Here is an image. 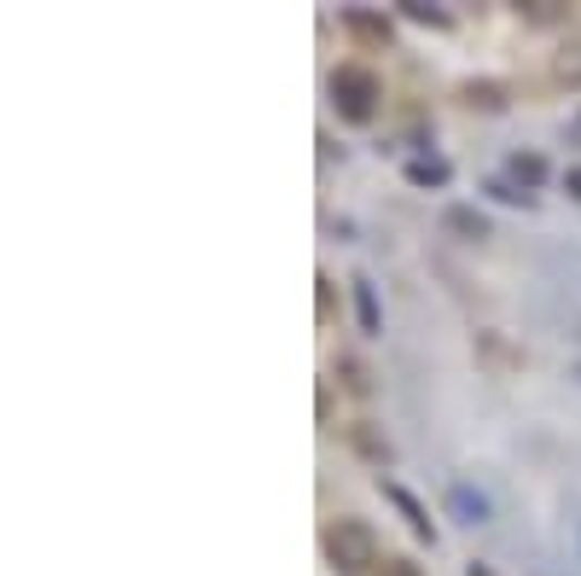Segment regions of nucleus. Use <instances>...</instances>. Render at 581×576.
<instances>
[{
  "label": "nucleus",
  "instance_id": "f257e3e1",
  "mask_svg": "<svg viewBox=\"0 0 581 576\" xmlns=\"http://www.w3.org/2000/svg\"><path fill=\"white\" fill-rule=\"evenodd\" d=\"M326 559H332V571L337 576H367V571H379L384 559H379V536H372V524L367 518H337L326 524Z\"/></svg>",
  "mask_w": 581,
  "mask_h": 576
},
{
  "label": "nucleus",
  "instance_id": "f03ea898",
  "mask_svg": "<svg viewBox=\"0 0 581 576\" xmlns=\"http://www.w3.org/2000/svg\"><path fill=\"white\" fill-rule=\"evenodd\" d=\"M379 99H384V82H379V71H372V64H337L332 71V106H337V117H344V123H372V117H379Z\"/></svg>",
  "mask_w": 581,
  "mask_h": 576
},
{
  "label": "nucleus",
  "instance_id": "7ed1b4c3",
  "mask_svg": "<svg viewBox=\"0 0 581 576\" xmlns=\"http://www.w3.org/2000/svg\"><path fill=\"white\" fill-rule=\"evenodd\" d=\"M379 489H384V501H390V506H396V513L407 518V530H413L419 541H436V524H431V513H424V506H419L413 495H407V489H401L396 478H379Z\"/></svg>",
  "mask_w": 581,
  "mask_h": 576
},
{
  "label": "nucleus",
  "instance_id": "20e7f679",
  "mask_svg": "<svg viewBox=\"0 0 581 576\" xmlns=\"http://www.w3.org/2000/svg\"><path fill=\"white\" fill-rule=\"evenodd\" d=\"M344 29H349L361 47H390V36H396L384 12H367V7H344Z\"/></svg>",
  "mask_w": 581,
  "mask_h": 576
},
{
  "label": "nucleus",
  "instance_id": "39448f33",
  "mask_svg": "<svg viewBox=\"0 0 581 576\" xmlns=\"http://www.w3.org/2000/svg\"><path fill=\"white\" fill-rule=\"evenodd\" d=\"M442 228H448L454 240H466V245H483L489 240V216L471 210V205H448V210H442Z\"/></svg>",
  "mask_w": 581,
  "mask_h": 576
},
{
  "label": "nucleus",
  "instance_id": "423d86ee",
  "mask_svg": "<svg viewBox=\"0 0 581 576\" xmlns=\"http://www.w3.org/2000/svg\"><path fill=\"white\" fill-rule=\"evenodd\" d=\"M401 175L413 181V186H448V181H454V163L436 158V151H424V158H407Z\"/></svg>",
  "mask_w": 581,
  "mask_h": 576
},
{
  "label": "nucleus",
  "instance_id": "0eeeda50",
  "mask_svg": "<svg viewBox=\"0 0 581 576\" xmlns=\"http://www.w3.org/2000/svg\"><path fill=\"white\" fill-rule=\"evenodd\" d=\"M448 513H454L459 524H489V501L477 495L471 483H454V489H448Z\"/></svg>",
  "mask_w": 581,
  "mask_h": 576
},
{
  "label": "nucleus",
  "instance_id": "6e6552de",
  "mask_svg": "<svg viewBox=\"0 0 581 576\" xmlns=\"http://www.w3.org/2000/svg\"><path fill=\"white\" fill-rule=\"evenodd\" d=\"M506 175L518 181L523 193H535V186L546 181V158H541V151H511V158H506Z\"/></svg>",
  "mask_w": 581,
  "mask_h": 576
},
{
  "label": "nucleus",
  "instance_id": "1a4fd4ad",
  "mask_svg": "<svg viewBox=\"0 0 581 576\" xmlns=\"http://www.w3.org/2000/svg\"><path fill=\"white\" fill-rule=\"evenodd\" d=\"M355 285V320H361L367 338L384 332V315H379V292H372V280H349Z\"/></svg>",
  "mask_w": 581,
  "mask_h": 576
},
{
  "label": "nucleus",
  "instance_id": "9d476101",
  "mask_svg": "<svg viewBox=\"0 0 581 576\" xmlns=\"http://www.w3.org/2000/svg\"><path fill=\"white\" fill-rule=\"evenodd\" d=\"M459 99H466L471 111H506V88H500V82H466Z\"/></svg>",
  "mask_w": 581,
  "mask_h": 576
},
{
  "label": "nucleus",
  "instance_id": "9b49d317",
  "mask_svg": "<svg viewBox=\"0 0 581 576\" xmlns=\"http://www.w3.org/2000/svg\"><path fill=\"white\" fill-rule=\"evenodd\" d=\"M349 437H355V449H361V454H367V461H379V466L390 461V443H384V437H379V431H372V426H367V419H361V426H355Z\"/></svg>",
  "mask_w": 581,
  "mask_h": 576
},
{
  "label": "nucleus",
  "instance_id": "f8f14e48",
  "mask_svg": "<svg viewBox=\"0 0 581 576\" xmlns=\"http://www.w3.org/2000/svg\"><path fill=\"white\" fill-rule=\"evenodd\" d=\"M401 12H407L413 24H431V29H448V24H454L442 7H424V0H401Z\"/></svg>",
  "mask_w": 581,
  "mask_h": 576
},
{
  "label": "nucleus",
  "instance_id": "ddd939ff",
  "mask_svg": "<svg viewBox=\"0 0 581 576\" xmlns=\"http://www.w3.org/2000/svg\"><path fill=\"white\" fill-rule=\"evenodd\" d=\"M489 193H494V198H500V205H523V210H529V205H535V193H523V186H518V181H489Z\"/></svg>",
  "mask_w": 581,
  "mask_h": 576
},
{
  "label": "nucleus",
  "instance_id": "4468645a",
  "mask_svg": "<svg viewBox=\"0 0 581 576\" xmlns=\"http://www.w3.org/2000/svg\"><path fill=\"white\" fill-rule=\"evenodd\" d=\"M314 309H320V320H332V315H337V285H332V274H320V280H314Z\"/></svg>",
  "mask_w": 581,
  "mask_h": 576
},
{
  "label": "nucleus",
  "instance_id": "2eb2a0df",
  "mask_svg": "<svg viewBox=\"0 0 581 576\" xmlns=\"http://www.w3.org/2000/svg\"><path fill=\"white\" fill-rule=\"evenodd\" d=\"M477 350H483L494 367H511V361H518V355H511V350H506V344H500V338H494V332H483V338H477Z\"/></svg>",
  "mask_w": 581,
  "mask_h": 576
},
{
  "label": "nucleus",
  "instance_id": "dca6fc26",
  "mask_svg": "<svg viewBox=\"0 0 581 576\" xmlns=\"http://www.w3.org/2000/svg\"><path fill=\"white\" fill-rule=\"evenodd\" d=\"M372 576H424V571L413 565V559H384V565L372 571Z\"/></svg>",
  "mask_w": 581,
  "mask_h": 576
},
{
  "label": "nucleus",
  "instance_id": "f3484780",
  "mask_svg": "<svg viewBox=\"0 0 581 576\" xmlns=\"http://www.w3.org/2000/svg\"><path fill=\"white\" fill-rule=\"evenodd\" d=\"M564 193L581 198V163H576V169H564Z\"/></svg>",
  "mask_w": 581,
  "mask_h": 576
},
{
  "label": "nucleus",
  "instance_id": "a211bd4d",
  "mask_svg": "<svg viewBox=\"0 0 581 576\" xmlns=\"http://www.w3.org/2000/svg\"><path fill=\"white\" fill-rule=\"evenodd\" d=\"M576 379H581V367H576Z\"/></svg>",
  "mask_w": 581,
  "mask_h": 576
}]
</instances>
